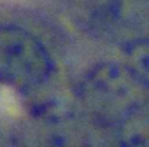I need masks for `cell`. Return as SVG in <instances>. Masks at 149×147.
<instances>
[{
  "instance_id": "52a82bcc",
  "label": "cell",
  "mask_w": 149,
  "mask_h": 147,
  "mask_svg": "<svg viewBox=\"0 0 149 147\" xmlns=\"http://www.w3.org/2000/svg\"><path fill=\"white\" fill-rule=\"evenodd\" d=\"M0 147H18L16 142H6V140H0Z\"/></svg>"
},
{
  "instance_id": "7a4b0ae2",
  "label": "cell",
  "mask_w": 149,
  "mask_h": 147,
  "mask_svg": "<svg viewBox=\"0 0 149 147\" xmlns=\"http://www.w3.org/2000/svg\"><path fill=\"white\" fill-rule=\"evenodd\" d=\"M54 70L51 53L30 30L0 25V83L16 91L44 86Z\"/></svg>"
},
{
  "instance_id": "5b68a950",
  "label": "cell",
  "mask_w": 149,
  "mask_h": 147,
  "mask_svg": "<svg viewBox=\"0 0 149 147\" xmlns=\"http://www.w3.org/2000/svg\"><path fill=\"white\" fill-rule=\"evenodd\" d=\"M116 137L119 147H149V100L116 126Z\"/></svg>"
},
{
  "instance_id": "3957f363",
  "label": "cell",
  "mask_w": 149,
  "mask_h": 147,
  "mask_svg": "<svg viewBox=\"0 0 149 147\" xmlns=\"http://www.w3.org/2000/svg\"><path fill=\"white\" fill-rule=\"evenodd\" d=\"M18 147H90V135L81 116L70 107L46 103L25 119Z\"/></svg>"
},
{
  "instance_id": "8992f818",
  "label": "cell",
  "mask_w": 149,
  "mask_h": 147,
  "mask_svg": "<svg viewBox=\"0 0 149 147\" xmlns=\"http://www.w3.org/2000/svg\"><path fill=\"white\" fill-rule=\"evenodd\" d=\"M125 63L137 74V77L149 88V37L125 42Z\"/></svg>"
},
{
  "instance_id": "6da1fadb",
  "label": "cell",
  "mask_w": 149,
  "mask_h": 147,
  "mask_svg": "<svg viewBox=\"0 0 149 147\" xmlns=\"http://www.w3.org/2000/svg\"><path fill=\"white\" fill-rule=\"evenodd\" d=\"M149 100V88L125 61H102L77 84V102L93 123L116 128L132 110Z\"/></svg>"
},
{
  "instance_id": "277c9868",
  "label": "cell",
  "mask_w": 149,
  "mask_h": 147,
  "mask_svg": "<svg viewBox=\"0 0 149 147\" xmlns=\"http://www.w3.org/2000/svg\"><path fill=\"white\" fill-rule=\"evenodd\" d=\"M104 23L126 33L128 40L149 37V0H111L104 11Z\"/></svg>"
}]
</instances>
